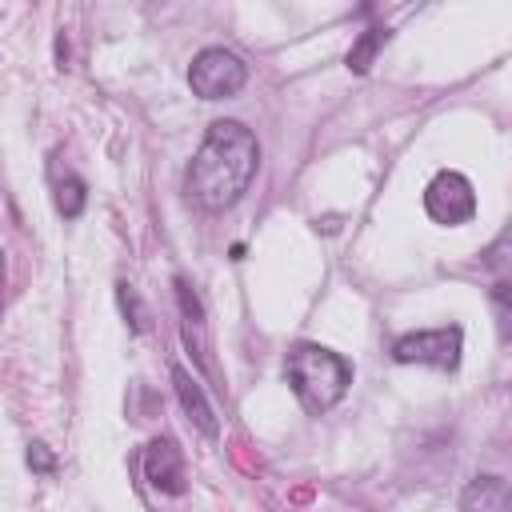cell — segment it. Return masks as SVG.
<instances>
[{
    "mask_svg": "<svg viewBox=\"0 0 512 512\" xmlns=\"http://www.w3.org/2000/svg\"><path fill=\"white\" fill-rule=\"evenodd\" d=\"M256 168H260L256 132L244 128L240 120H212L184 172V192L196 208L224 212L248 192Z\"/></svg>",
    "mask_w": 512,
    "mask_h": 512,
    "instance_id": "6da1fadb",
    "label": "cell"
},
{
    "mask_svg": "<svg viewBox=\"0 0 512 512\" xmlns=\"http://www.w3.org/2000/svg\"><path fill=\"white\" fill-rule=\"evenodd\" d=\"M284 380L304 404V412L320 416L344 400L352 384V364L324 344H296L284 360Z\"/></svg>",
    "mask_w": 512,
    "mask_h": 512,
    "instance_id": "7a4b0ae2",
    "label": "cell"
},
{
    "mask_svg": "<svg viewBox=\"0 0 512 512\" xmlns=\"http://www.w3.org/2000/svg\"><path fill=\"white\" fill-rule=\"evenodd\" d=\"M248 84V64L232 48H204L188 64V88L200 100H228Z\"/></svg>",
    "mask_w": 512,
    "mask_h": 512,
    "instance_id": "3957f363",
    "label": "cell"
},
{
    "mask_svg": "<svg viewBox=\"0 0 512 512\" xmlns=\"http://www.w3.org/2000/svg\"><path fill=\"white\" fill-rule=\"evenodd\" d=\"M460 352H464V332L460 324H444V328H420L408 332L392 344V360L396 364H428L440 372H456L460 368Z\"/></svg>",
    "mask_w": 512,
    "mask_h": 512,
    "instance_id": "277c9868",
    "label": "cell"
},
{
    "mask_svg": "<svg viewBox=\"0 0 512 512\" xmlns=\"http://www.w3.org/2000/svg\"><path fill=\"white\" fill-rule=\"evenodd\" d=\"M424 212L444 224V228H456V224H468L476 216V188L464 172L456 168H440L428 188H424Z\"/></svg>",
    "mask_w": 512,
    "mask_h": 512,
    "instance_id": "5b68a950",
    "label": "cell"
},
{
    "mask_svg": "<svg viewBox=\"0 0 512 512\" xmlns=\"http://www.w3.org/2000/svg\"><path fill=\"white\" fill-rule=\"evenodd\" d=\"M144 480L168 496H180L184 492V452L176 448V440L168 436H156L148 448H144Z\"/></svg>",
    "mask_w": 512,
    "mask_h": 512,
    "instance_id": "8992f818",
    "label": "cell"
},
{
    "mask_svg": "<svg viewBox=\"0 0 512 512\" xmlns=\"http://www.w3.org/2000/svg\"><path fill=\"white\" fill-rule=\"evenodd\" d=\"M172 388H176V396H180V404H184V412L192 416V424L208 436V440H216L220 436V420H216V408L208 404V396H204V388H200V380L184 368V364H172Z\"/></svg>",
    "mask_w": 512,
    "mask_h": 512,
    "instance_id": "52a82bcc",
    "label": "cell"
},
{
    "mask_svg": "<svg viewBox=\"0 0 512 512\" xmlns=\"http://www.w3.org/2000/svg\"><path fill=\"white\" fill-rule=\"evenodd\" d=\"M508 480L500 476H476L464 496H460V512H508Z\"/></svg>",
    "mask_w": 512,
    "mask_h": 512,
    "instance_id": "ba28073f",
    "label": "cell"
},
{
    "mask_svg": "<svg viewBox=\"0 0 512 512\" xmlns=\"http://www.w3.org/2000/svg\"><path fill=\"white\" fill-rule=\"evenodd\" d=\"M388 28H380V24H372V28H364L360 32V40L352 44V52H348V72H356V76H364L368 68H372V60H376V52L388 44Z\"/></svg>",
    "mask_w": 512,
    "mask_h": 512,
    "instance_id": "9c48e42d",
    "label": "cell"
},
{
    "mask_svg": "<svg viewBox=\"0 0 512 512\" xmlns=\"http://www.w3.org/2000/svg\"><path fill=\"white\" fill-rule=\"evenodd\" d=\"M84 204H88V184L80 180V176H64V180H56V212L64 216V220H76L80 212H84Z\"/></svg>",
    "mask_w": 512,
    "mask_h": 512,
    "instance_id": "30bf717a",
    "label": "cell"
},
{
    "mask_svg": "<svg viewBox=\"0 0 512 512\" xmlns=\"http://www.w3.org/2000/svg\"><path fill=\"white\" fill-rule=\"evenodd\" d=\"M488 300H492V316H496V324H500V336L512 344V280H508V276L496 280L492 292H488Z\"/></svg>",
    "mask_w": 512,
    "mask_h": 512,
    "instance_id": "8fae6325",
    "label": "cell"
},
{
    "mask_svg": "<svg viewBox=\"0 0 512 512\" xmlns=\"http://www.w3.org/2000/svg\"><path fill=\"white\" fill-rule=\"evenodd\" d=\"M116 300H120V312L128 316L132 332H148V308H144L140 292H136L128 280H120V284H116Z\"/></svg>",
    "mask_w": 512,
    "mask_h": 512,
    "instance_id": "7c38bea8",
    "label": "cell"
},
{
    "mask_svg": "<svg viewBox=\"0 0 512 512\" xmlns=\"http://www.w3.org/2000/svg\"><path fill=\"white\" fill-rule=\"evenodd\" d=\"M28 468L40 472V476H52V472H56V456H52V448L40 444V440H32V444H28Z\"/></svg>",
    "mask_w": 512,
    "mask_h": 512,
    "instance_id": "4fadbf2b",
    "label": "cell"
}]
</instances>
